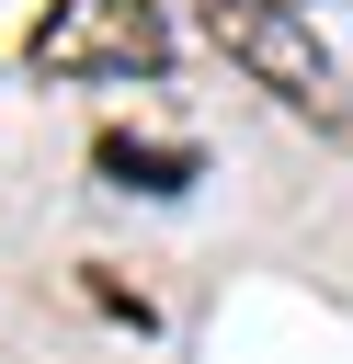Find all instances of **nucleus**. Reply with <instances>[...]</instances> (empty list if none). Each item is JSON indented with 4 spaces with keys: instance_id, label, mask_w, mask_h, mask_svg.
<instances>
[{
    "instance_id": "f257e3e1",
    "label": "nucleus",
    "mask_w": 353,
    "mask_h": 364,
    "mask_svg": "<svg viewBox=\"0 0 353 364\" xmlns=\"http://www.w3.org/2000/svg\"><path fill=\"white\" fill-rule=\"evenodd\" d=\"M34 80H159L171 68V23L159 0H46L23 34Z\"/></svg>"
},
{
    "instance_id": "f03ea898",
    "label": "nucleus",
    "mask_w": 353,
    "mask_h": 364,
    "mask_svg": "<svg viewBox=\"0 0 353 364\" xmlns=\"http://www.w3.org/2000/svg\"><path fill=\"white\" fill-rule=\"evenodd\" d=\"M205 34H216V46H228V68H251L285 114L342 125V68H330V46L307 34V11H296V0H205Z\"/></svg>"
},
{
    "instance_id": "7ed1b4c3",
    "label": "nucleus",
    "mask_w": 353,
    "mask_h": 364,
    "mask_svg": "<svg viewBox=\"0 0 353 364\" xmlns=\"http://www.w3.org/2000/svg\"><path fill=\"white\" fill-rule=\"evenodd\" d=\"M102 171H125V193H137V182H148V193H171V171H194V159H182V148H125V136H114V148H102Z\"/></svg>"
}]
</instances>
